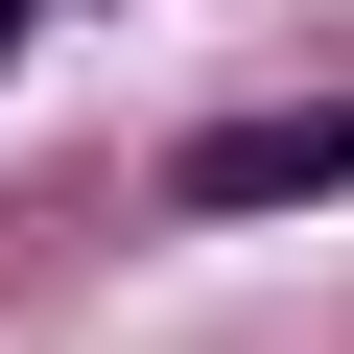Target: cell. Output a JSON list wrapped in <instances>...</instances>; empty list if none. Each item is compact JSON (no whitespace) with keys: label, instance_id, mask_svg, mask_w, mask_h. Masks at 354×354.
Masks as SVG:
<instances>
[{"label":"cell","instance_id":"obj_1","mask_svg":"<svg viewBox=\"0 0 354 354\" xmlns=\"http://www.w3.org/2000/svg\"><path fill=\"white\" fill-rule=\"evenodd\" d=\"M165 189H189V213H307V189H354V95H307V118H213Z\"/></svg>","mask_w":354,"mask_h":354},{"label":"cell","instance_id":"obj_2","mask_svg":"<svg viewBox=\"0 0 354 354\" xmlns=\"http://www.w3.org/2000/svg\"><path fill=\"white\" fill-rule=\"evenodd\" d=\"M24 24H48V0H0V71H24Z\"/></svg>","mask_w":354,"mask_h":354}]
</instances>
